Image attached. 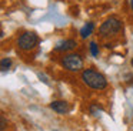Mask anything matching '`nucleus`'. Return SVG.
<instances>
[{
	"label": "nucleus",
	"mask_w": 133,
	"mask_h": 131,
	"mask_svg": "<svg viewBox=\"0 0 133 131\" xmlns=\"http://www.w3.org/2000/svg\"><path fill=\"white\" fill-rule=\"evenodd\" d=\"M10 66H12V60L7 59V57H4V59H2V61H0V70L3 71H7L10 68Z\"/></svg>",
	"instance_id": "6e6552de"
},
{
	"label": "nucleus",
	"mask_w": 133,
	"mask_h": 131,
	"mask_svg": "<svg viewBox=\"0 0 133 131\" xmlns=\"http://www.w3.org/2000/svg\"><path fill=\"white\" fill-rule=\"evenodd\" d=\"M93 30H95V24H93V23H86V24L80 28V37L82 39L89 37L90 34L93 33Z\"/></svg>",
	"instance_id": "0eeeda50"
},
{
	"label": "nucleus",
	"mask_w": 133,
	"mask_h": 131,
	"mask_svg": "<svg viewBox=\"0 0 133 131\" xmlns=\"http://www.w3.org/2000/svg\"><path fill=\"white\" fill-rule=\"evenodd\" d=\"M130 4H132V9H133V0H130Z\"/></svg>",
	"instance_id": "9b49d317"
},
{
	"label": "nucleus",
	"mask_w": 133,
	"mask_h": 131,
	"mask_svg": "<svg viewBox=\"0 0 133 131\" xmlns=\"http://www.w3.org/2000/svg\"><path fill=\"white\" fill-rule=\"evenodd\" d=\"M130 64H132V66H133V59H132V60H130Z\"/></svg>",
	"instance_id": "f8f14e48"
},
{
	"label": "nucleus",
	"mask_w": 133,
	"mask_h": 131,
	"mask_svg": "<svg viewBox=\"0 0 133 131\" xmlns=\"http://www.w3.org/2000/svg\"><path fill=\"white\" fill-rule=\"evenodd\" d=\"M7 122H6V118H4V115H0V130L3 131L4 128H6Z\"/></svg>",
	"instance_id": "9d476101"
},
{
	"label": "nucleus",
	"mask_w": 133,
	"mask_h": 131,
	"mask_svg": "<svg viewBox=\"0 0 133 131\" xmlns=\"http://www.w3.org/2000/svg\"><path fill=\"white\" fill-rule=\"evenodd\" d=\"M82 80L83 83L90 88L95 90H103L107 87V80L102 73L93 70V68H86L82 71Z\"/></svg>",
	"instance_id": "f257e3e1"
},
{
	"label": "nucleus",
	"mask_w": 133,
	"mask_h": 131,
	"mask_svg": "<svg viewBox=\"0 0 133 131\" xmlns=\"http://www.w3.org/2000/svg\"><path fill=\"white\" fill-rule=\"evenodd\" d=\"M50 108L59 114H64L69 111V104L66 101H63V100H56V101L50 103Z\"/></svg>",
	"instance_id": "423d86ee"
},
{
	"label": "nucleus",
	"mask_w": 133,
	"mask_h": 131,
	"mask_svg": "<svg viewBox=\"0 0 133 131\" xmlns=\"http://www.w3.org/2000/svg\"><path fill=\"white\" fill-rule=\"evenodd\" d=\"M37 41H39L37 34L33 33V31H26V33H23L20 37H19L17 46H19V48H20V50L29 51V50H32V48L36 47Z\"/></svg>",
	"instance_id": "20e7f679"
},
{
	"label": "nucleus",
	"mask_w": 133,
	"mask_h": 131,
	"mask_svg": "<svg viewBox=\"0 0 133 131\" xmlns=\"http://www.w3.org/2000/svg\"><path fill=\"white\" fill-rule=\"evenodd\" d=\"M89 48H90V53H92L93 57H97V56H99V46L96 44L95 41H92V43L89 44Z\"/></svg>",
	"instance_id": "1a4fd4ad"
},
{
	"label": "nucleus",
	"mask_w": 133,
	"mask_h": 131,
	"mask_svg": "<svg viewBox=\"0 0 133 131\" xmlns=\"http://www.w3.org/2000/svg\"><path fill=\"white\" fill-rule=\"evenodd\" d=\"M62 66L66 68L67 71H72V73H77L83 68V60L79 54L76 53H69V54H64L60 60Z\"/></svg>",
	"instance_id": "f03ea898"
},
{
	"label": "nucleus",
	"mask_w": 133,
	"mask_h": 131,
	"mask_svg": "<svg viewBox=\"0 0 133 131\" xmlns=\"http://www.w3.org/2000/svg\"><path fill=\"white\" fill-rule=\"evenodd\" d=\"M76 46H77L76 40L67 39V40H63V41H59L57 44H56L55 50H56V51H69V50H73Z\"/></svg>",
	"instance_id": "39448f33"
},
{
	"label": "nucleus",
	"mask_w": 133,
	"mask_h": 131,
	"mask_svg": "<svg viewBox=\"0 0 133 131\" xmlns=\"http://www.w3.org/2000/svg\"><path fill=\"white\" fill-rule=\"evenodd\" d=\"M122 30V21L117 17H109L103 24L99 27V33L102 36H110V34L119 33Z\"/></svg>",
	"instance_id": "7ed1b4c3"
}]
</instances>
